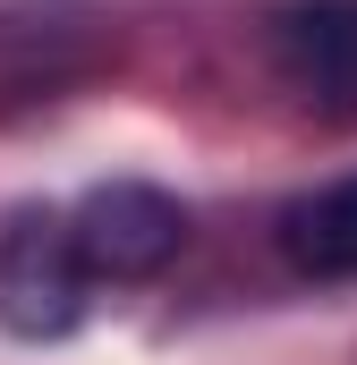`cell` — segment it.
Masks as SVG:
<instances>
[{"instance_id":"7a4b0ae2","label":"cell","mask_w":357,"mask_h":365,"mask_svg":"<svg viewBox=\"0 0 357 365\" xmlns=\"http://www.w3.org/2000/svg\"><path fill=\"white\" fill-rule=\"evenodd\" d=\"M69 221H77V255H86L94 280H154L178 247H187L178 195H162V187H145V179L94 187Z\"/></svg>"},{"instance_id":"277c9868","label":"cell","mask_w":357,"mask_h":365,"mask_svg":"<svg viewBox=\"0 0 357 365\" xmlns=\"http://www.w3.org/2000/svg\"><path fill=\"white\" fill-rule=\"evenodd\" d=\"M281 255L306 280H357V179L323 187V195H298L281 212Z\"/></svg>"},{"instance_id":"3957f363","label":"cell","mask_w":357,"mask_h":365,"mask_svg":"<svg viewBox=\"0 0 357 365\" xmlns=\"http://www.w3.org/2000/svg\"><path fill=\"white\" fill-rule=\"evenodd\" d=\"M272 68L315 119H357V0H289L272 17Z\"/></svg>"},{"instance_id":"6da1fadb","label":"cell","mask_w":357,"mask_h":365,"mask_svg":"<svg viewBox=\"0 0 357 365\" xmlns=\"http://www.w3.org/2000/svg\"><path fill=\"white\" fill-rule=\"evenodd\" d=\"M86 255H77V221L69 212H9L0 221V331L17 340H60L86 314Z\"/></svg>"}]
</instances>
